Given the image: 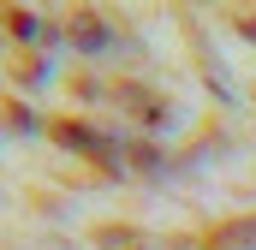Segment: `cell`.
<instances>
[{
	"mask_svg": "<svg viewBox=\"0 0 256 250\" xmlns=\"http://www.w3.org/2000/svg\"><path fill=\"white\" fill-rule=\"evenodd\" d=\"M66 36H72L78 48H102V42H108V24H102L96 12H72V18H66Z\"/></svg>",
	"mask_w": 256,
	"mask_h": 250,
	"instance_id": "cell-1",
	"label": "cell"
}]
</instances>
